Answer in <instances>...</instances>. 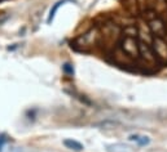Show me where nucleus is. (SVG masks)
<instances>
[{
    "label": "nucleus",
    "instance_id": "f257e3e1",
    "mask_svg": "<svg viewBox=\"0 0 167 152\" xmlns=\"http://www.w3.org/2000/svg\"><path fill=\"white\" fill-rule=\"evenodd\" d=\"M154 52L161 58L167 57V44L159 36H157V39H154Z\"/></svg>",
    "mask_w": 167,
    "mask_h": 152
},
{
    "label": "nucleus",
    "instance_id": "f03ea898",
    "mask_svg": "<svg viewBox=\"0 0 167 152\" xmlns=\"http://www.w3.org/2000/svg\"><path fill=\"white\" fill-rule=\"evenodd\" d=\"M128 139L131 140V142H135V143H137V146L143 147V146H148L150 143V139L149 137L147 135H141V134H131L128 137Z\"/></svg>",
    "mask_w": 167,
    "mask_h": 152
},
{
    "label": "nucleus",
    "instance_id": "7ed1b4c3",
    "mask_svg": "<svg viewBox=\"0 0 167 152\" xmlns=\"http://www.w3.org/2000/svg\"><path fill=\"white\" fill-rule=\"evenodd\" d=\"M69 2H70V3H73V2L75 3V0H60V2H57L53 7H52V8H51V10H49V16H48L47 22H48V23H51L52 21H53V18H55V16H56V12L58 10V8H60L61 5H64L65 3H69Z\"/></svg>",
    "mask_w": 167,
    "mask_h": 152
},
{
    "label": "nucleus",
    "instance_id": "20e7f679",
    "mask_svg": "<svg viewBox=\"0 0 167 152\" xmlns=\"http://www.w3.org/2000/svg\"><path fill=\"white\" fill-rule=\"evenodd\" d=\"M150 28L154 31V34L157 36H159V38L163 35V32H164V26H163V23L161 22L159 19L152 21V22H150Z\"/></svg>",
    "mask_w": 167,
    "mask_h": 152
},
{
    "label": "nucleus",
    "instance_id": "39448f33",
    "mask_svg": "<svg viewBox=\"0 0 167 152\" xmlns=\"http://www.w3.org/2000/svg\"><path fill=\"white\" fill-rule=\"evenodd\" d=\"M64 144H65L66 148L73 149V151H77V152H80L83 148H84L82 143H79L78 140H74V139H65L64 140Z\"/></svg>",
    "mask_w": 167,
    "mask_h": 152
},
{
    "label": "nucleus",
    "instance_id": "423d86ee",
    "mask_svg": "<svg viewBox=\"0 0 167 152\" xmlns=\"http://www.w3.org/2000/svg\"><path fill=\"white\" fill-rule=\"evenodd\" d=\"M62 71L67 75H74V67H73L70 63H65L64 66H62Z\"/></svg>",
    "mask_w": 167,
    "mask_h": 152
},
{
    "label": "nucleus",
    "instance_id": "0eeeda50",
    "mask_svg": "<svg viewBox=\"0 0 167 152\" xmlns=\"http://www.w3.org/2000/svg\"><path fill=\"white\" fill-rule=\"evenodd\" d=\"M5 143H7V135L2 134V135H0V152L3 151V147H4Z\"/></svg>",
    "mask_w": 167,
    "mask_h": 152
}]
</instances>
